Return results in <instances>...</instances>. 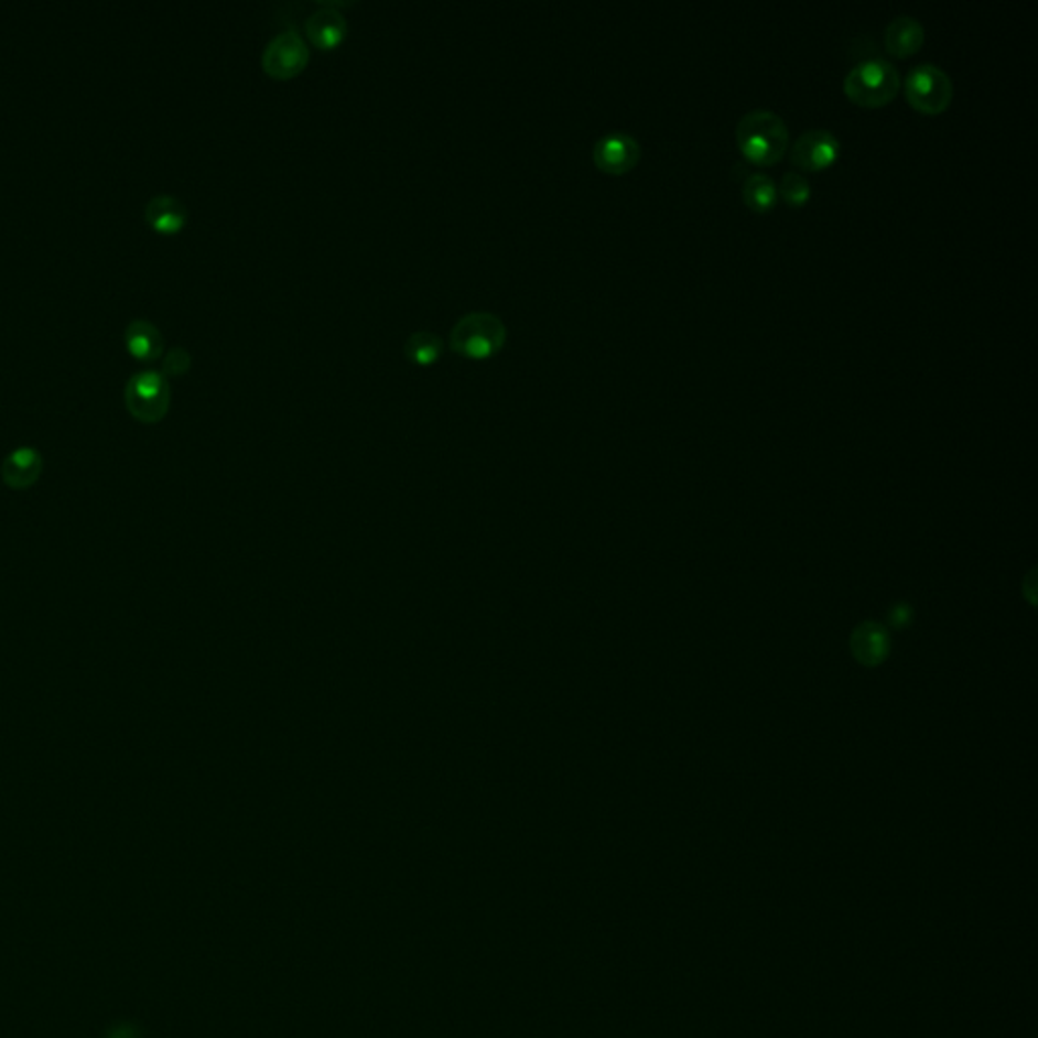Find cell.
Wrapping results in <instances>:
<instances>
[{"label":"cell","mask_w":1038,"mask_h":1038,"mask_svg":"<svg viewBox=\"0 0 1038 1038\" xmlns=\"http://www.w3.org/2000/svg\"><path fill=\"white\" fill-rule=\"evenodd\" d=\"M736 142L753 165L771 166L789 149V128L777 112L757 108L738 120Z\"/></svg>","instance_id":"1"},{"label":"cell","mask_w":1038,"mask_h":1038,"mask_svg":"<svg viewBox=\"0 0 1038 1038\" xmlns=\"http://www.w3.org/2000/svg\"><path fill=\"white\" fill-rule=\"evenodd\" d=\"M506 342V323L489 311H471L463 315L448 337L451 349L469 359H489L504 349Z\"/></svg>","instance_id":"2"},{"label":"cell","mask_w":1038,"mask_h":1038,"mask_svg":"<svg viewBox=\"0 0 1038 1038\" xmlns=\"http://www.w3.org/2000/svg\"><path fill=\"white\" fill-rule=\"evenodd\" d=\"M899 88L897 67L883 57H871L854 65L844 79V91L850 100L868 108L893 100Z\"/></svg>","instance_id":"3"},{"label":"cell","mask_w":1038,"mask_h":1038,"mask_svg":"<svg viewBox=\"0 0 1038 1038\" xmlns=\"http://www.w3.org/2000/svg\"><path fill=\"white\" fill-rule=\"evenodd\" d=\"M128 412L144 424H154L165 419L171 406V386L163 371L142 369L137 371L125 388Z\"/></svg>","instance_id":"4"},{"label":"cell","mask_w":1038,"mask_h":1038,"mask_svg":"<svg viewBox=\"0 0 1038 1038\" xmlns=\"http://www.w3.org/2000/svg\"><path fill=\"white\" fill-rule=\"evenodd\" d=\"M905 96L915 110L941 115L953 98V82L938 65H915L905 77Z\"/></svg>","instance_id":"5"},{"label":"cell","mask_w":1038,"mask_h":1038,"mask_svg":"<svg viewBox=\"0 0 1038 1038\" xmlns=\"http://www.w3.org/2000/svg\"><path fill=\"white\" fill-rule=\"evenodd\" d=\"M311 60V50L296 29H284L262 51V69L274 79L299 76Z\"/></svg>","instance_id":"6"},{"label":"cell","mask_w":1038,"mask_h":1038,"mask_svg":"<svg viewBox=\"0 0 1038 1038\" xmlns=\"http://www.w3.org/2000/svg\"><path fill=\"white\" fill-rule=\"evenodd\" d=\"M840 156V140L825 128H811L801 132L793 144H789V159L803 171H820L834 165Z\"/></svg>","instance_id":"7"},{"label":"cell","mask_w":1038,"mask_h":1038,"mask_svg":"<svg viewBox=\"0 0 1038 1038\" xmlns=\"http://www.w3.org/2000/svg\"><path fill=\"white\" fill-rule=\"evenodd\" d=\"M641 159V144L634 134L610 132L596 140L593 147L595 165L608 175H623L631 171Z\"/></svg>","instance_id":"8"},{"label":"cell","mask_w":1038,"mask_h":1038,"mask_svg":"<svg viewBox=\"0 0 1038 1038\" xmlns=\"http://www.w3.org/2000/svg\"><path fill=\"white\" fill-rule=\"evenodd\" d=\"M304 33L321 51L337 50L349 33V23L337 4L325 2L304 21Z\"/></svg>","instance_id":"9"},{"label":"cell","mask_w":1038,"mask_h":1038,"mask_svg":"<svg viewBox=\"0 0 1038 1038\" xmlns=\"http://www.w3.org/2000/svg\"><path fill=\"white\" fill-rule=\"evenodd\" d=\"M43 473V456L35 446H19L13 453L4 456L0 465V479L13 489L25 491L39 482Z\"/></svg>","instance_id":"10"},{"label":"cell","mask_w":1038,"mask_h":1038,"mask_svg":"<svg viewBox=\"0 0 1038 1038\" xmlns=\"http://www.w3.org/2000/svg\"><path fill=\"white\" fill-rule=\"evenodd\" d=\"M144 219L161 234H177L185 228L190 212L175 195H154L144 207Z\"/></svg>","instance_id":"11"},{"label":"cell","mask_w":1038,"mask_h":1038,"mask_svg":"<svg viewBox=\"0 0 1038 1038\" xmlns=\"http://www.w3.org/2000/svg\"><path fill=\"white\" fill-rule=\"evenodd\" d=\"M125 342H127L128 352L140 361H154L156 357H161L165 347L163 333L147 318H134L128 323Z\"/></svg>","instance_id":"12"},{"label":"cell","mask_w":1038,"mask_h":1038,"mask_svg":"<svg viewBox=\"0 0 1038 1038\" xmlns=\"http://www.w3.org/2000/svg\"><path fill=\"white\" fill-rule=\"evenodd\" d=\"M925 29L915 17L900 14L885 29V45L897 57H909L923 45Z\"/></svg>","instance_id":"13"},{"label":"cell","mask_w":1038,"mask_h":1038,"mask_svg":"<svg viewBox=\"0 0 1038 1038\" xmlns=\"http://www.w3.org/2000/svg\"><path fill=\"white\" fill-rule=\"evenodd\" d=\"M443 337L434 331H414L404 343L406 359L414 366L426 368L441 359L444 352Z\"/></svg>","instance_id":"14"},{"label":"cell","mask_w":1038,"mask_h":1038,"mask_svg":"<svg viewBox=\"0 0 1038 1038\" xmlns=\"http://www.w3.org/2000/svg\"><path fill=\"white\" fill-rule=\"evenodd\" d=\"M854 656L866 666H876L887 656V635L873 623H864L852 637Z\"/></svg>","instance_id":"15"},{"label":"cell","mask_w":1038,"mask_h":1038,"mask_svg":"<svg viewBox=\"0 0 1038 1038\" xmlns=\"http://www.w3.org/2000/svg\"><path fill=\"white\" fill-rule=\"evenodd\" d=\"M743 199L757 214L769 212L777 203V185L765 173H753L743 183Z\"/></svg>","instance_id":"16"},{"label":"cell","mask_w":1038,"mask_h":1038,"mask_svg":"<svg viewBox=\"0 0 1038 1038\" xmlns=\"http://www.w3.org/2000/svg\"><path fill=\"white\" fill-rule=\"evenodd\" d=\"M777 193H781L783 202L793 205V207H799V205H803V203L810 199V181L803 177V175L796 173V171H787L783 179H781V183H779Z\"/></svg>","instance_id":"17"},{"label":"cell","mask_w":1038,"mask_h":1038,"mask_svg":"<svg viewBox=\"0 0 1038 1038\" xmlns=\"http://www.w3.org/2000/svg\"><path fill=\"white\" fill-rule=\"evenodd\" d=\"M191 368V354L185 347H173L163 359V374L165 376H183Z\"/></svg>","instance_id":"18"}]
</instances>
